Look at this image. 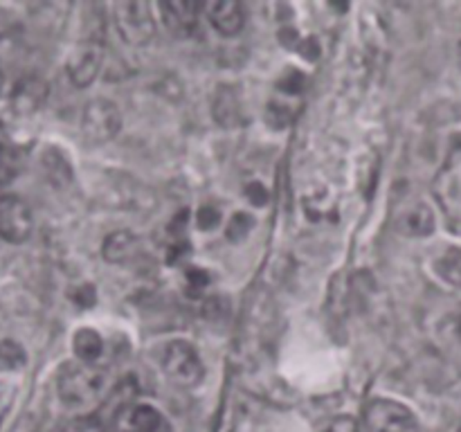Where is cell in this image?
<instances>
[{
    "instance_id": "13",
    "label": "cell",
    "mask_w": 461,
    "mask_h": 432,
    "mask_svg": "<svg viewBox=\"0 0 461 432\" xmlns=\"http://www.w3.org/2000/svg\"><path fill=\"white\" fill-rule=\"evenodd\" d=\"M135 255H138V238H135V234L126 232V230L108 234L102 246V256L108 264H126Z\"/></svg>"
},
{
    "instance_id": "18",
    "label": "cell",
    "mask_w": 461,
    "mask_h": 432,
    "mask_svg": "<svg viewBox=\"0 0 461 432\" xmlns=\"http://www.w3.org/2000/svg\"><path fill=\"white\" fill-rule=\"evenodd\" d=\"M297 102H288L284 97H273L266 106V122H268L273 129H286L293 124L297 115Z\"/></svg>"
},
{
    "instance_id": "11",
    "label": "cell",
    "mask_w": 461,
    "mask_h": 432,
    "mask_svg": "<svg viewBox=\"0 0 461 432\" xmlns=\"http://www.w3.org/2000/svg\"><path fill=\"white\" fill-rule=\"evenodd\" d=\"M396 228L408 237H428L435 230V216L423 202H412L396 210Z\"/></svg>"
},
{
    "instance_id": "7",
    "label": "cell",
    "mask_w": 461,
    "mask_h": 432,
    "mask_svg": "<svg viewBox=\"0 0 461 432\" xmlns=\"http://www.w3.org/2000/svg\"><path fill=\"white\" fill-rule=\"evenodd\" d=\"M81 130L93 144H106L122 130V112L108 99H93L81 115Z\"/></svg>"
},
{
    "instance_id": "29",
    "label": "cell",
    "mask_w": 461,
    "mask_h": 432,
    "mask_svg": "<svg viewBox=\"0 0 461 432\" xmlns=\"http://www.w3.org/2000/svg\"><path fill=\"white\" fill-rule=\"evenodd\" d=\"M122 432H133V430H122Z\"/></svg>"
},
{
    "instance_id": "26",
    "label": "cell",
    "mask_w": 461,
    "mask_h": 432,
    "mask_svg": "<svg viewBox=\"0 0 461 432\" xmlns=\"http://www.w3.org/2000/svg\"><path fill=\"white\" fill-rule=\"evenodd\" d=\"M3 84H5V79H3V72H0V90H3Z\"/></svg>"
},
{
    "instance_id": "17",
    "label": "cell",
    "mask_w": 461,
    "mask_h": 432,
    "mask_svg": "<svg viewBox=\"0 0 461 432\" xmlns=\"http://www.w3.org/2000/svg\"><path fill=\"white\" fill-rule=\"evenodd\" d=\"M435 273L439 274L441 282L461 291V248H448L444 255L437 256Z\"/></svg>"
},
{
    "instance_id": "9",
    "label": "cell",
    "mask_w": 461,
    "mask_h": 432,
    "mask_svg": "<svg viewBox=\"0 0 461 432\" xmlns=\"http://www.w3.org/2000/svg\"><path fill=\"white\" fill-rule=\"evenodd\" d=\"M201 9L203 4L194 3V0H167V3L158 4L165 27L178 39H187L198 30Z\"/></svg>"
},
{
    "instance_id": "6",
    "label": "cell",
    "mask_w": 461,
    "mask_h": 432,
    "mask_svg": "<svg viewBox=\"0 0 461 432\" xmlns=\"http://www.w3.org/2000/svg\"><path fill=\"white\" fill-rule=\"evenodd\" d=\"M367 432H419V421L410 408L392 399H374L365 408Z\"/></svg>"
},
{
    "instance_id": "12",
    "label": "cell",
    "mask_w": 461,
    "mask_h": 432,
    "mask_svg": "<svg viewBox=\"0 0 461 432\" xmlns=\"http://www.w3.org/2000/svg\"><path fill=\"white\" fill-rule=\"evenodd\" d=\"M216 122L225 129H237L246 122V112H243V102L239 97L237 88L232 86H221L214 94V104H212Z\"/></svg>"
},
{
    "instance_id": "4",
    "label": "cell",
    "mask_w": 461,
    "mask_h": 432,
    "mask_svg": "<svg viewBox=\"0 0 461 432\" xmlns=\"http://www.w3.org/2000/svg\"><path fill=\"white\" fill-rule=\"evenodd\" d=\"M113 21L122 40L133 48L151 43L156 36V18H153L151 4L144 0H122L113 4Z\"/></svg>"
},
{
    "instance_id": "19",
    "label": "cell",
    "mask_w": 461,
    "mask_h": 432,
    "mask_svg": "<svg viewBox=\"0 0 461 432\" xmlns=\"http://www.w3.org/2000/svg\"><path fill=\"white\" fill-rule=\"evenodd\" d=\"M18 174V156L7 142L0 140V184H7Z\"/></svg>"
},
{
    "instance_id": "16",
    "label": "cell",
    "mask_w": 461,
    "mask_h": 432,
    "mask_svg": "<svg viewBox=\"0 0 461 432\" xmlns=\"http://www.w3.org/2000/svg\"><path fill=\"white\" fill-rule=\"evenodd\" d=\"M75 354L84 364H95L104 354V340L95 328H79L75 333Z\"/></svg>"
},
{
    "instance_id": "20",
    "label": "cell",
    "mask_w": 461,
    "mask_h": 432,
    "mask_svg": "<svg viewBox=\"0 0 461 432\" xmlns=\"http://www.w3.org/2000/svg\"><path fill=\"white\" fill-rule=\"evenodd\" d=\"M25 363V354H23L21 346L12 340L0 342V364L5 369H16Z\"/></svg>"
},
{
    "instance_id": "24",
    "label": "cell",
    "mask_w": 461,
    "mask_h": 432,
    "mask_svg": "<svg viewBox=\"0 0 461 432\" xmlns=\"http://www.w3.org/2000/svg\"><path fill=\"white\" fill-rule=\"evenodd\" d=\"M327 432H360L358 423L351 417H338L331 426L327 428Z\"/></svg>"
},
{
    "instance_id": "3",
    "label": "cell",
    "mask_w": 461,
    "mask_h": 432,
    "mask_svg": "<svg viewBox=\"0 0 461 432\" xmlns=\"http://www.w3.org/2000/svg\"><path fill=\"white\" fill-rule=\"evenodd\" d=\"M104 61V22L90 27L66 63L72 86L86 88L97 79Z\"/></svg>"
},
{
    "instance_id": "14",
    "label": "cell",
    "mask_w": 461,
    "mask_h": 432,
    "mask_svg": "<svg viewBox=\"0 0 461 432\" xmlns=\"http://www.w3.org/2000/svg\"><path fill=\"white\" fill-rule=\"evenodd\" d=\"M135 394H138V385H135L133 378H126V381H122L115 390L108 392L102 400V410H99L104 421H113L117 414H122V410L129 408L131 399H133Z\"/></svg>"
},
{
    "instance_id": "15",
    "label": "cell",
    "mask_w": 461,
    "mask_h": 432,
    "mask_svg": "<svg viewBox=\"0 0 461 432\" xmlns=\"http://www.w3.org/2000/svg\"><path fill=\"white\" fill-rule=\"evenodd\" d=\"M131 426L133 432H174L169 418L153 405H135L131 410Z\"/></svg>"
},
{
    "instance_id": "2",
    "label": "cell",
    "mask_w": 461,
    "mask_h": 432,
    "mask_svg": "<svg viewBox=\"0 0 461 432\" xmlns=\"http://www.w3.org/2000/svg\"><path fill=\"white\" fill-rule=\"evenodd\" d=\"M432 194L450 232L461 234V138L455 140L444 165L437 171Z\"/></svg>"
},
{
    "instance_id": "23",
    "label": "cell",
    "mask_w": 461,
    "mask_h": 432,
    "mask_svg": "<svg viewBox=\"0 0 461 432\" xmlns=\"http://www.w3.org/2000/svg\"><path fill=\"white\" fill-rule=\"evenodd\" d=\"M207 284H210V277H207L205 270L203 268H189L187 270V288H192L194 295H198V292H201Z\"/></svg>"
},
{
    "instance_id": "25",
    "label": "cell",
    "mask_w": 461,
    "mask_h": 432,
    "mask_svg": "<svg viewBox=\"0 0 461 432\" xmlns=\"http://www.w3.org/2000/svg\"><path fill=\"white\" fill-rule=\"evenodd\" d=\"M246 194L248 198H250V202H255V205H266V202H268V192H266L259 183L248 184Z\"/></svg>"
},
{
    "instance_id": "5",
    "label": "cell",
    "mask_w": 461,
    "mask_h": 432,
    "mask_svg": "<svg viewBox=\"0 0 461 432\" xmlns=\"http://www.w3.org/2000/svg\"><path fill=\"white\" fill-rule=\"evenodd\" d=\"M160 367L171 382L180 387H194L201 382L203 369L201 356L187 340H171L160 351Z\"/></svg>"
},
{
    "instance_id": "30",
    "label": "cell",
    "mask_w": 461,
    "mask_h": 432,
    "mask_svg": "<svg viewBox=\"0 0 461 432\" xmlns=\"http://www.w3.org/2000/svg\"><path fill=\"white\" fill-rule=\"evenodd\" d=\"M457 432H461V426H459V430H457Z\"/></svg>"
},
{
    "instance_id": "8",
    "label": "cell",
    "mask_w": 461,
    "mask_h": 432,
    "mask_svg": "<svg viewBox=\"0 0 461 432\" xmlns=\"http://www.w3.org/2000/svg\"><path fill=\"white\" fill-rule=\"evenodd\" d=\"M32 210L18 196H0V238L23 243L32 234Z\"/></svg>"
},
{
    "instance_id": "21",
    "label": "cell",
    "mask_w": 461,
    "mask_h": 432,
    "mask_svg": "<svg viewBox=\"0 0 461 432\" xmlns=\"http://www.w3.org/2000/svg\"><path fill=\"white\" fill-rule=\"evenodd\" d=\"M252 219L250 214H246V212H237V214L230 219V225H228V238H232V241H241L243 237H246L248 232L252 230Z\"/></svg>"
},
{
    "instance_id": "28",
    "label": "cell",
    "mask_w": 461,
    "mask_h": 432,
    "mask_svg": "<svg viewBox=\"0 0 461 432\" xmlns=\"http://www.w3.org/2000/svg\"><path fill=\"white\" fill-rule=\"evenodd\" d=\"M459 338H461V324H459Z\"/></svg>"
},
{
    "instance_id": "22",
    "label": "cell",
    "mask_w": 461,
    "mask_h": 432,
    "mask_svg": "<svg viewBox=\"0 0 461 432\" xmlns=\"http://www.w3.org/2000/svg\"><path fill=\"white\" fill-rule=\"evenodd\" d=\"M216 223H219V210H216V207L205 205V207H201V210H198V214H196L198 228L212 230V228H216Z\"/></svg>"
},
{
    "instance_id": "27",
    "label": "cell",
    "mask_w": 461,
    "mask_h": 432,
    "mask_svg": "<svg viewBox=\"0 0 461 432\" xmlns=\"http://www.w3.org/2000/svg\"><path fill=\"white\" fill-rule=\"evenodd\" d=\"M459 63H461V43H459Z\"/></svg>"
},
{
    "instance_id": "10",
    "label": "cell",
    "mask_w": 461,
    "mask_h": 432,
    "mask_svg": "<svg viewBox=\"0 0 461 432\" xmlns=\"http://www.w3.org/2000/svg\"><path fill=\"white\" fill-rule=\"evenodd\" d=\"M203 9H205L210 25L221 36H237L246 25V12H243V4L237 3V0H216V3L205 4Z\"/></svg>"
},
{
    "instance_id": "1",
    "label": "cell",
    "mask_w": 461,
    "mask_h": 432,
    "mask_svg": "<svg viewBox=\"0 0 461 432\" xmlns=\"http://www.w3.org/2000/svg\"><path fill=\"white\" fill-rule=\"evenodd\" d=\"M59 396L70 410H84L106 396V374L95 364H66L59 376Z\"/></svg>"
}]
</instances>
